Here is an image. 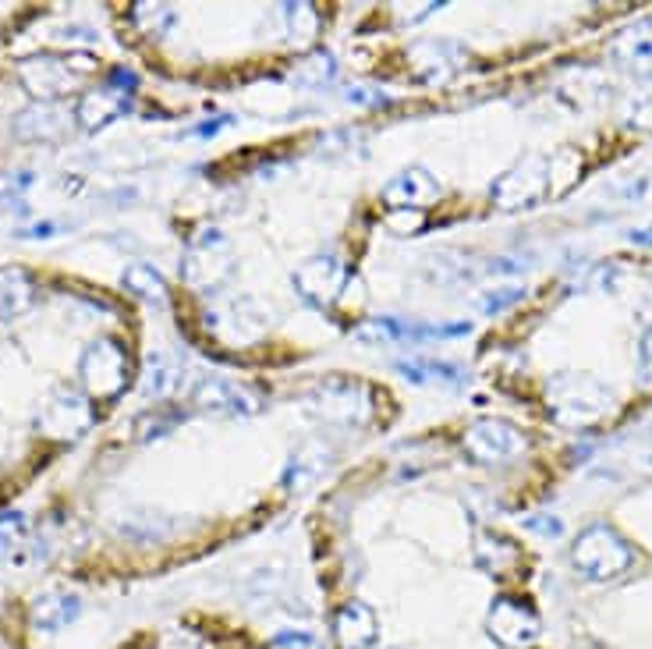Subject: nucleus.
<instances>
[{"instance_id":"nucleus-4","label":"nucleus","mask_w":652,"mask_h":649,"mask_svg":"<svg viewBox=\"0 0 652 649\" xmlns=\"http://www.w3.org/2000/svg\"><path fill=\"white\" fill-rule=\"evenodd\" d=\"M553 188V160L543 153H532L508 167L493 185H489V199L500 206L503 214H521V209L540 206Z\"/></svg>"},{"instance_id":"nucleus-28","label":"nucleus","mask_w":652,"mask_h":649,"mask_svg":"<svg viewBox=\"0 0 652 649\" xmlns=\"http://www.w3.org/2000/svg\"><path fill=\"white\" fill-rule=\"evenodd\" d=\"M326 462H330V454L319 451L316 458H308V451H302L298 458H291L287 473H284V483H287V486H298V490H302V486H308V483H313V479L323 473Z\"/></svg>"},{"instance_id":"nucleus-30","label":"nucleus","mask_w":652,"mask_h":649,"mask_svg":"<svg viewBox=\"0 0 652 649\" xmlns=\"http://www.w3.org/2000/svg\"><path fill=\"white\" fill-rule=\"evenodd\" d=\"M387 227L398 238H412L426 227V217H422V209H394V214L387 217Z\"/></svg>"},{"instance_id":"nucleus-22","label":"nucleus","mask_w":652,"mask_h":649,"mask_svg":"<svg viewBox=\"0 0 652 649\" xmlns=\"http://www.w3.org/2000/svg\"><path fill=\"white\" fill-rule=\"evenodd\" d=\"M78 618V599L68 593H46L32 604V628L36 631H57Z\"/></svg>"},{"instance_id":"nucleus-31","label":"nucleus","mask_w":652,"mask_h":649,"mask_svg":"<svg viewBox=\"0 0 652 649\" xmlns=\"http://www.w3.org/2000/svg\"><path fill=\"white\" fill-rule=\"evenodd\" d=\"M529 532H535V537H543V540H557V537H564V522L557 515H529L525 522Z\"/></svg>"},{"instance_id":"nucleus-19","label":"nucleus","mask_w":652,"mask_h":649,"mask_svg":"<svg viewBox=\"0 0 652 649\" xmlns=\"http://www.w3.org/2000/svg\"><path fill=\"white\" fill-rule=\"evenodd\" d=\"M185 380V366L174 351L167 348H153L145 355V394L150 398H171Z\"/></svg>"},{"instance_id":"nucleus-35","label":"nucleus","mask_w":652,"mask_h":649,"mask_svg":"<svg viewBox=\"0 0 652 649\" xmlns=\"http://www.w3.org/2000/svg\"><path fill=\"white\" fill-rule=\"evenodd\" d=\"M639 313H642V320H645L649 327H652V291H649V295H645V302L639 305Z\"/></svg>"},{"instance_id":"nucleus-3","label":"nucleus","mask_w":652,"mask_h":649,"mask_svg":"<svg viewBox=\"0 0 652 649\" xmlns=\"http://www.w3.org/2000/svg\"><path fill=\"white\" fill-rule=\"evenodd\" d=\"M570 564L575 572H582L593 582H610L617 575H624L634 564V547L624 540L621 529H613L610 522H593L585 526L575 543H570Z\"/></svg>"},{"instance_id":"nucleus-20","label":"nucleus","mask_w":652,"mask_h":649,"mask_svg":"<svg viewBox=\"0 0 652 649\" xmlns=\"http://www.w3.org/2000/svg\"><path fill=\"white\" fill-rule=\"evenodd\" d=\"M36 302V284L22 267H4L0 270V320L22 316L29 305Z\"/></svg>"},{"instance_id":"nucleus-25","label":"nucleus","mask_w":652,"mask_h":649,"mask_svg":"<svg viewBox=\"0 0 652 649\" xmlns=\"http://www.w3.org/2000/svg\"><path fill=\"white\" fill-rule=\"evenodd\" d=\"M334 78H337V61H334L330 51H308L298 61V72H295V83L298 86L323 89V86H330Z\"/></svg>"},{"instance_id":"nucleus-5","label":"nucleus","mask_w":652,"mask_h":649,"mask_svg":"<svg viewBox=\"0 0 652 649\" xmlns=\"http://www.w3.org/2000/svg\"><path fill=\"white\" fill-rule=\"evenodd\" d=\"M78 380L82 391L96 401H113L118 394H124L128 380H132V369H128V351L118 345V340L100 337L82 351L78 359Z\"/></svg>"},{"instance_id":"nucleus-21","label":"nucleus","mask_w":652,"mask_h":649,"mask_svg":"<svg viewBox=\"0 0 652 649\" xmlns=\"http://www.w3.org/2000/svg\"><path fill=\"white\" fill-rule=\"evenodd\" d=\"M64 113H57L54 107H32L25 113L14 118V136L25 142H54L64 136Z\"/></svg>"},{"instance_id":"nucleus-2","label":"nucleus","mask_w":652,"mask_h":649,"mask_svg":"<svg viewBox=\"0 0 652 649\" xmlns=\"http://www.w3.org/2000/svg\"><path fill=\"white\" fill-rule=\"evenodd\" d=\"M96 68L100 61L93 54H36L19 64V83L32 100L54 104L61 96H72Z\"/></svg>"},{"instance_id":"nucleus-7","label":"nucleus","mask_w":652,"mask_h":649,"mask_svg":"<svg viewBox=\"0 0 652 649\" xmlns=\"http://www.w3.org/2000/svg\"><path fill=\"white\" fill-rule=\"evenodd\" d=\"M461 447L476 465H508L529 451V433L511 419H476L468 423Z\"/></svg>"},{"instance_id":"nucleus-26","label":"nucleus","mask_w":652,"mask_h":649,"mask_svg":"<svg viewBox=\"0 0 652 649\" xmlns=\"http://www.w3.org/2000/svg\"><path fill=\"white\" fill-rule=\"evenodd\" d=\"M284 19H287V32H291V40H295V43L316 40V32H319V14H316L313 4H287V8H284Z\"/></svg>"},{"instance_id":"nucleus-8","label":"nucleus","mask_w":652,"mask_h":649,"mask_svg":"<svg viewBox=\"0 0 652 649\" xmlns=\"http://www.w3.org/2000/svg\"><path fill=\"white\" fill-rule=\"evenodd\" d=\"M305 404L313 415L326 419V423H340V426H362L372 412L366 387L355 380H340V377L316 383L313 391L305 394Z\"/></svg>"},{"instance_id":"nucleus-9","label":"nucleus","mask_w":652,"mask_h":649,"mask_svg":"<svg viewBox=\"0 0 652 649\" xmlns=\"http://www.w3.org/2000/svg\"><path fill=\"white\" fill-rule=\"evenodd\" d=\"M291 281H295V291L302 295L305 305H313V310H326V305H334L340 299V291H345L348 267H345V259L334 256V252H316L295 270V278Z\"/></svg>"},{"instance_id":"nucleus-1","label":"nucleus","mask_w":652,"mask_h":649,"mask_svg":"<svg viewBox=\"0 0 652 649\" xmlns=\"http://www.w3.org/2000/svg\"><path fill=\"white\" fill-rule=\"evenodd\" d=\"M550 415L561 426L582 430L599 423L602 415L613 409V391L602 380L589 377V372H561L546 387Z\"/></svg>"},{"instance_id":"nucleus-32","label":"nucleus","mask_w":652,"mask_h":649,"mask_svg":"<svg viewBox=\"0 0 652 649\" xmlns=\"http://www.w3.org/2000/svg\"><path fill=\"white\" fill-rule=\"evenodd\" d=\"M345 100H348L351 107H387L390 96H387L383 89H377V86H362V83H358V86L348 89Z\"/></svg>"},{"instance_id":"nucleus-29","label":"nucleus","mask_w":652,"mask_h":649,"mask_svg":"<svg viewBox=\"0 0 652 649\" xmlns=\"http://www.w3.org/2000/svg\"><path fill=\"white\" fill-rule=\"evenodd\" d=\"M521 299H525V288H518V284L493 288V291H482V295L476 299V310L486 316H497L503 310H511V305H518Z\"/></svg>"},{"instance_id":"nucleus-10","label":"nucleus","mask_w":652,"mask_h":649,"mask_svg":"<svg viewBox=\"0 0 652 649\" xmlns=\"http://www.w3.org/2000/svg\"><path fill=\"white\" fill-rule=\"evenodd\" d=\"M192 404L199 412L224 415V419H249L263 412V398H259L252 387L227 380V377H203L192 387Z\"/></svg>"},{"instance_id":"nucleus-33","label":"nucleus","mask_w":652,"mask_h":649,"mask_svg":"<svg viewBox=\"0 0 652 649\" xmlns=\"http://www.w3.org/2000/svg\"><path fill=\"white\" fill-rule=\"evenodd\" d=\"M639 380L652 391V327H645L639 337Z\"/></svg>"},{"instance_id":"nucleus-11","label":"nucleus","mask_w":652,"mask_h":649,"mask_svg":"<svg viewBox=\"0 0 652 649\" xmlns=\"http://www.w3.org/2000/svg\"><path fill=\"white\" fill-rule=\"evenodd\" d=\"M408 64L419 83L426 86H447L468 68V51L454 40H419L408 46Z\"/></svg>"},{"instance_id":"nucleus-6","label":"nucleus","mask_w":652,"mask_h":649,"mask_svg":"<svg viewBox=\"0 0 652 649\" xmlns=\"http://www.w3.org/2000/svg\"><path fill=\"white\" fill-rule=\"evenodd\" d=\"M486 631L500 649H532L543 636V618L532 599L518 593H500L486 614Z\"/></svg>"},{"instance_id":"nucleus-27","label":"nucleus","mask_w":652,"mask_h":649,"mask_svg":"<svg viewBox=\"0 0 652 649\" xmlns=\"http://www.w3.org/2000/svg\"><path fill=\"white\" fill-rule=\"evenodd\" d=\"M624 125L639 128V132H652V83L634 89L624 104Z\"/></svg>"},{"instance_id":"nucleus-23","label":"nucleus","mask_w":652,"mask_h":649,"mask_svg":"<svg viewBox=\"0 0 652 649\" xmlns=\"http://www.w3.org/2000/svg\"><path fill=\"white\" fill-rule=\"evenodd\" d=\"M121 284L128 295H135L139 302H150V305L167 302V281H163V273L150 263H132L124 270Z\"/></svg>"},{"instance_id":"nucleus-12","label":"nucleus","mask_w":652,"mask_h":649,"mask_svg":"<svg viewBox=\"0 0 652 649\" xmlns=\"http://www.w3.org/2000/svg\"><path fill=\"white\" fill-rule=\"evenodd\" d=\"M607 57L628 75H639L645 83H652V14L624 25L621 32H613V40L607 46Z\"/></svg>"},{"instance_id":"nucleus-18","label":"nucleus","mask_w":652,"mask_h":649,"mask_svg":"<svg viewBox=\"0 0 652 649\" xmlns=\"http://www.w3.org/2000/svg\"><path fill=\"white\" fill-rule=\"evenodd\" d=\"M128 110V96L124 93H113V89H96L86 93L75 107V121L86 128V132H100L110 121H118L121 113Z\"/></svg>"},{"instance_id":"nucleus-34","label":"nucleus","mask_w":652,"mask_h":649,"mask_svg":"<svg viewBox=\"0 0 652 649\" xmlns=\"http://www.w3.org/2000/svg\"><path fill=\"white\" fill-rule=\"evenodd\" d=\"M273 649H323L316 636H308V631H281V636L273 639Z\"/></svg>"},{"instance_id":"nucleus-13","label":"nucleus","mask_w":652,"mask_h":649,"mask_svg":"<svg viewBox=\"0 0 652 649\" xmlns=\"http://www.w3.org/2000/svg\"><path fill=\"white\" fill-rule=\"evenodd\" d=\"M185 273L195 288H217L220 281H227V273H231V246H227V238L220 231H203L188 249Z\"/></svg>"},{"instance_id":"nucleus-24","label":"nucleus","mask_w":652,"mask_h":649,"mask_svg":"<svg viewBox=\"0 0 652 649\" xmlns=\"http://www.w3.org/2000/svg\"><path fill=\"white\" fill-rule=\"evenodd\" d=\"M398 372L412 383H450L458 387L465 372L450 363H436V359H419V363H398Z\"/></svg>"},{"instance_id":"nucleus-14","label":"nucleus","mask_w":652,"mask_h":649,"mask_svg":"<svg viewBox=\"0 0 652 649\" xmlns=\"http://www.w3.org/2000/svg\"><path fill=\"white\" fill-rule=\"evenodd\" d=\"M439 196H444V188H439L436 177L419 164L398 171L383 185V203L394 209H422V206L439 203Z\"/></svg>"},{"instance_id":"nucleus-15","label":"nucleus","mask_w":652,"mask_h":649,"mask_svg":"<svg viewBox=\"0 0 652 649\" xmlns=\"http://www.w3.org/2000/svg\"><path fill=\"white\" fill-rule=\"evenodd\" d=\"M334 646L337 649H372L380 639V621L377 614H372L369 604L362 599H351V604L337 607L334 610Z\"/></svg>"},{"instance_id":"nucleus-16","label":"nucleus","mask_w":652,"mask_h":649,"mask_svg":"<svg viewBox=\"0 0 652 649\" xmlns=\"http://www.w3.org/2000/svg\"><path fill=\"white\" fill-rule=\"evenodd\" d=\"M93 423V415L86 409V398H78L75 391H57L40 415V430L57 436V441H72L82 430Z\"/></svg>"},{"instance_id":"nucleus-17","label":"nucleus","mask_w":652,"mask_h":649,"mask_svg":"<svg viewBox=\"0 0 652 649\" xmlns=\"http://www.w3.org/2000/svg\"><path fill=\"white\" fill-rule=\"evenodd\" d=\"M476 564L486 575L508 578L511 572L521 567V547L503 537V532H479L476 537Z\"/></svg>"}]
</instances>
